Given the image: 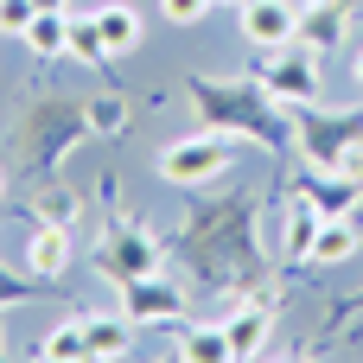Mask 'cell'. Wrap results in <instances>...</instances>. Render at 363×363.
I'll return each mask as SVG.
<instances>
[{
	"label": "cell",
	"instance_id": "obj_18",
	"mask_svg": "<svg viewBox=\"0 0 363 363\" xmlns=\"http://www.w3.org/2000/svg\"><path fill=\"white\" fill-rule=\"evenodd\" d=\"M217 6H223V0H217ZM230 6H242V0H230Z\"/></svg>",
	"mask_w": 363,
	"mask_h": 363
},
{
	"label": "cell",
	"instance_id": "obj_4",
	"mask_svg": "<svg viewBox=\"0 0 363 363\" xmlns=\"http://www.w3.org/2000/svg\"><path fill=\"white\" fill-rule=\"evenodd\" d=\"M306 255H313L319 268H338V262H351V255H357V223H351V217H319V230H313Z\"/></svg>",
	"mask_w": 363,
	"mask_h": 363
},
{
	"label": "cell",
	"instance_id": "obj_16",
	"mask_svg": "<svg viewBox=\"0 0 363 363\" xmlns=\"http://www.w3.org/2000/svg\"><path fill=\"white\" fill-rule=\"evenodd\" d=\"M351 77H357V89H363V51H357V64H351Z\"/></svg>",
	"mask_w": 363,
	"mask_h": 363
},
{
	"label": "cell",
	"instance_id": "obj_9",
	"mask_svg": "<svg viewBox=\"0 0 363 363\" xmlns=\"http://www.w3.org/2000/svg\"><path fill=\"white\" fill-rule=\"evenodd\" d=\"M26 45H32L38 57H57V51H70V13H51V6H38V13H32V26H26Z\"/></svg>",
	"mask_w": 363,
	"mask_h": 363
},
{
	"label": "cell",
	"instance_id": "obj_15",
	"mask_svg": "<svg viewBox=\"0 0 363 363\" xmlns=\"http://www.w3.org/2000/svg\"><path fill=\"white\" fill-rule=\"evenodd\" d=\"M211 6H217V0H160V13H166L172 26H198Z\"/></svg>",
	"mask_w": 363,
	"mask_h": 363
},
{
	"label": "cell",
	"instance_id": "obj_13",
	"mask_svg": "<svg viewBox=\"0 0 363 363\" xmlns=\"http://www.w3.org/2000/svg\"><path fill=\"white\" fill-rule=\"evenodd\" d=\"M108 45H102V32H96V19H70V57H102Z\"/></svg>",
	"mask_w": 363,
	"mask_h": 363
},
{
	"label": "cell",
	"instance_id": "obj_1",
	"mask_svg": "<svg viewBox=\"0 0 363 363\" xmlns=\"http://www.w3.org/2000/svg\"><path fill=\"white\" fill-rule=\"evenodd\" d=\"M223 166H230V140H223V134L172 140V147L160 153V179H172V185H204V179H217Z\"/></svg>",
	"mask_w": 363,
	"mask_h": 363
},
{
	"label": "cell",
	"instance_id": "obj_8",
	"mask_svg": "<svg viewBox=\"0 0 363 363\" xmlns=\"http://www.w3.org/2000/svg\"><path fill=\"white\" fill-rule=\"evenodd\" d=\"M268 89H274V96H294V102H306V96L319 89V70H313V51H294V57H281V64L268 70Z\"/></svg>",
	"mask_w": 363,
	"mask_h": 363
},
{
	"label": "cell",
	"instance_id": "obj_6",
	"mask_svg": "<svg viewBox=\"0 0 363 363\" xmlns=\"http://www.w3.org/2000/svg\"><path fill=\"white\" fill-rule=\"evenodd\" d=\"M26 262H32V274H38V281L64 274V268H70V236H64V230H51V223H45V230H32V236H26Z\"/></svg>",
	"mask_w": 363,
	"mask_h": 363
},
{
	"label": "cell",
	"instance_id": "obj_14",
	"mask_svg": "<svg viewBox=\"0 0 363 363\" xmlns=\"http://www.w3.org/2000/svg\"><path fill=\"white\" fill-rule=\"evenodd\" d=\"M32 13H38V0H0V32H19V38H26Z\"/></svg>",
	"mask_w": 363,
	"mask_h": 363
},
{
	"label": "cell",
	"instance_id": "obj_11",
	"mask_svg": "<svg viewBox=\"0 0 363 363\" xmlns=\"http://www.w3.org/2000/svg\"><path fill=\"white\" fill-rule=\"evenodd\" d=\"M128 313L121 319H83V338H89V357H121L128 351Z\"/></svg>",
	"mask_w": 363,
	"mask_h": 363
},
{
	"label": "cell",
	"instance_id": "obj_10",
	"mask_svg": "<svg viewBox=\"0 0 363 363\" xmlns=\"http://www.w3.org/2000/svg\"><path fill=\"white\" fill-rule=\"evenodd\" d=\"M179 357H191V363H230L236 351H230V332H223V325H191V332L179 338Z\"/></svg>",
	"mask_w": 363,
	"mask_h": 363
},
{
	"label": "cell",
	"instance_id": "obj_12",
	"mask_svg": "<svg viewBox=\"0 0 363 363\" xmlns=\"http://www.w3.org/2000/svg\"><path fill=\"white\" fill-rule=\"evenodd\" d=\"M38 357H51V363H77V357H89V338H83V319H64L51 338H45V351Z\"/></svg>",
	"mask_w": 363,
	"mask_h": 363
},
{
	"label": "cell",
	"instance_id": "obj_5",
	"mask_svg": "<svg viewBox=\"0 0 363 363\" xmlns=\"http://www.w3.org/2000/svg\"><path fill=\"white\" fill-rule=\"evenodd\" d=\"M268 325H274V306L249 300L242 313H230V319H223V332H230V351H236V357H262V345H268Z\"/></svg>",
	"mask_w": 363,
	"mask_h": 363
},
{
	"label": "cell",
	"instance_id": "obj_3",
	"mask_svg": "<svg viewBox=\"0 0 363 363\" xmlns=\"http://www.w3.org/2000/svg\"><path fill=\"white\" fill-rule=\"evenodd\" d=\"M121 313H128L134 325H166V319L185 313V300H179V287H166V281H153V274H134V281L121 287Z\"/></svg>",
	"mask_w": 363,
	"mask_h": 363
},
{
	"label": "cell",
	"instance_id": "obj_17",
	"mask_svg": "<svg viewBox=\"0 0 363 363\" xmlns=\"http://www.w3.org/2000/svg\"><path fill=\"white\" fill-rule=\"evenodd\" d=\"M38 6H51V13H64V0H38Z\"/></svg>",
	"mask_w": 363,
	"mask_h": 363
},
{
	"label": "cell",
	"instance_id": "obj_19",
	"mask_svg": "<svg viewBox=\"0 0 363 363\" xmlns=\"http://www.w3.org/2000/svg\"><path fill=\"white\" fill-rule=\"evenodd\" d=\"M0 191H6V179H0Z\"/></svg>",
	"mask_w": 363,
	"mask_h": 363
},
{
	"label": "cell",
	"instance_id": "obj_2",
	"mask_svg": "<svg viewBox=\"0 0 363 363\" xmlns=\"http://www.w3.org/2000/svg\"><path fill=\"white\" fill-rule=\"evenodd\" d=\"M242 38L262 45V51H287L300 38V6L294 0H242Z\"/></svg>",
	"mask_w": 363,
	"mask_h": 363
},
{
	"label": "cell",
	"instance_id": "obj_7",
	"mask_svg": "<svg viewBox=\"0 0 363 363\" xmlns=\"http://www.w3.org/2000/svg\"><path fill=\"white\" fill-rule=\"evenodd\" d=\"M89 19H96V32H102L108 51H134V45H140V13H134V6L108 0V6H96Z\"/></svg>",
	"mask_w": 363,
	"mask_h": 363
}]
</instances>
